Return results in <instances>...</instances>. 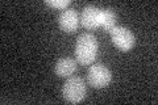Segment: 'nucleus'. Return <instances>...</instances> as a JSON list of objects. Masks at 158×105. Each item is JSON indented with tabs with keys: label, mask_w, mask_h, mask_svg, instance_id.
<instances>
[{
	"label": "nucleus",
	"mask_w": 158,
	"mask_h": 105,
	"mask_svg": "<svg viewBox=\"0 0 158 105\" xmlns=\"http://www.w3.org/2000/svg\"><path fill=\"white\" fill-rule=\"evenodd\" d=\"M98 54V39L91 33L81 34L77 39L75 45V55L77 62L87 66L92 63Z\"/></svg>",
	"instance_id": "f257e3e1"
},
{
	"label": "nucleus",
	"mask_w": 158,
	"mask_h": 105,
	"mask_svg": "<svg viewBox=\"0 0 158 105\" xmlns=\"http://www.w3.org/2000/svg\"><path fill=\"white\" fill-rule=\"evenodd\" d=\"M87 93L86 83L82 78L79 76H71L69 78L66 83L63 84L62 88V95L66 101L71 104H78L85 100Z\"/></svg>",
	"instance_id": "f03ea898"
},
{
	"label": "nucleus",
	"mask_w": 158,
	"mask_h": 105,
	"mask_svg": "<svg viewBox=\"0 0 158 105\" xmlns=\"http://www.w3.org/2000/svg\"><path fill=\"white\" fill-rule=\"evenodd\" d=\"M112 80V72L103 64H94L87 72V82L94 88H104Z\"/></svg>",
	"instance_id": "7ed1b4c3"
},
{
	"label": "nucleus",
	"mask_w": 158,
	"mask_h": 105,
	"mask_svg": "<svg viewBox=\"0 0 158 105\" xmlns=\"http://www.w3.org/2000/svg\"><path fill=\"white\" fill-rule=\"evenodd\" d=\"M111 38L113 45L121 51H129L133 49L136 42L135 34L128 28L124 26H115L111 30Z\"/></svg>",
	"instance_id": "20e7f679"
},
{
	"label": "nucleus",
	"mask_w": 158,
	"mask_h": 105,
	"mask_svg": "<svg viewBox=\"0 0 158 105\" xmlns=\"http://www.w3.org/2000/svg\"><path fill=\"white\" fill-rule=\"evenodd\" d=\"M58 24H59V28H61L65 33H67V34L75 33L78 30V26H79L78 12L73 8L63 9V12L59 14V17H58Z\"/></svg>",
	"instance_id": "39448f33"
},
{
	"label": "nucleus",
	"mask_w": 158,
	"mask_h": 105,
	"mask_svg": "<svg viewBox=\"0 0 158 105\" xmlns=\"http://www.w3.org/2000/svg\"><path fill=\"white\" fill-rule=\"evenodd\" d=\"M100 11L94 6H87L83 8L81 14V24L88 30H95L100 26Z\"/></svg>",
	"instance_id": "423d86ee"
},
{
	"label": "nucleus",
	"mask_w": 158,
	"mask_h": 105,
	"mask_svg": "<svg viewBox=\"0 0 158 105\" xmlns=\"http://www.w3.org/2000/svg\"><path fill=\"white\" fill-rule=\"evenodd\" d=\"M56 74L61 78H69L77 70V61L73 58H61L56 63Z\"/></svg>",
	"instance_id": "0eeeda50"
},
{
	"label": "nucleus",
	"mask_w": 158,
	"mask_h": 105,
	"mask_svg": "<svg viewBox=\"0 0 158 105\" xmlns=\"http://www.w3.org/2000/svg\"><path fill=\"white\" fill-rule=\"evenodd\" d=\"M100 26L108 33L116 26V14L112 9L107 8L100 11Z\"/></svg>",
	"instance_id": "6e6552de"
},
{
	"label": "nucleus",
	"mask_w": 158,
	"mask_h": 105,
	"mask_svg": "<svg viewBox=\"0 0 158 105\" xmlns=\"http://www.w3.org/2000/svg\"><path fill=\"white\" fill-rule=\"evenodd\" d=\"M45 4L49 7H53V8L66 9L69 7V4H70V0H46Z\"/></svg>",
	"instance_id": "1a4fd4ad"
}]
</instances>
